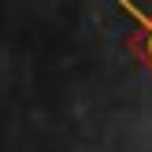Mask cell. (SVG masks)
<instances>
[{
  "mask_svg": "<svg viewBox=\"0 0 152 152\" xmlns=\"http://www.w3.org/2000/svg\"><path fill=\"white\" fill-rule=\"evenodd\" d=\"M123 11L130 15L134 26H137V30L130 34V48L137 52V59L152 71V11H145V7H134V4H126V0H123Z\"/></svg>",
  "mask_w": 152,
  "mask_h": 152,
  "instance_id": "6da1fadb",
  "label": "cell"
}]
</instances>
